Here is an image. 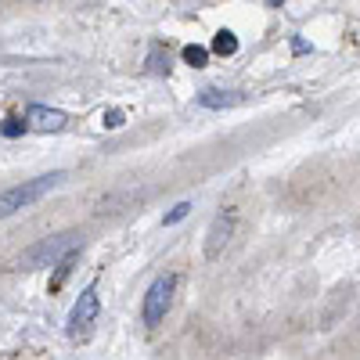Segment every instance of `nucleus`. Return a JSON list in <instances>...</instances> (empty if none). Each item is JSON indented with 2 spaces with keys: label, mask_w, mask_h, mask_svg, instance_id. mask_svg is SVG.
I'll list each match as a JSON object with an SVG mask.
<instances>
[{
  "label": "nucleus",
  "mask_w": 360,
  "mask_h": 360,
  "mask_svg": "<svg viewBox=\"0 0 360 360\" xmlns=\"http://www.w3.org/2000/svg\"><path fill=\"white\" fill-rule=\"evenodd\" d=\"M69 180L65 169H54V173H40L33 180H22V184L0 191V220H8L15 213H25V209H33L37 202H44L51 191H58Z\"/></svg>",
  "instance_id": "nucleus-1"
},
{
  "label": "nucleus",
  "mask_w": 360,
  "mask_h": 360,
  "mask_svg": "<svg viewBox=\"0 0 360 360\" xmlns=\"http://www.w3.org/2000/svg\"><path fill=\"white\" fill-rule=\"evenodd\" d=\"M205 62H209V51H205V47H198V44H188V47H184V65L205 69Z\"/></svg>",
  "instance_id": "nucleus-10"
},
{
  "label": "nucleus",
  "mask_w": 360,
  "mask_h": 360,
  "mask_svg": "<svg viewBox=\"0 0 360 360\" xmlns=\"http://www.w3.org/2000/svg\"><path fill=\"white\" fill-rule=\"evenodd\" d=\"M72 119L62 108H47V105H29L25 108V127L37 130V134H62L69 130Z\"/></svg>",
  "instance_id": "nucleus-6"
},
{
  "label": "nucleus",
  "mask_w": 360,
  "mask_h": 360,
  "mask_svg": "<svg viewBox=\"0 0 360 360\" xmlns=\"http://www.w3.org/2000/svg\"><path fill=\"white\" fill-rule=\"evenodd\" d=\"M148 62H152V72H169V54L162 58V51H159V47L152 51V58H148Z\"/></svg>",
  "instance_id": "nucleus-13"
},
{
  "label": "nucleus",
  "mask_w": 360,
  "mask_h": 360,
  "mask_svg": "<svg viewBox=\"0 0 360 360\" xmlns=\"http://www.w3.org/2000/svg\"><path fill=\"white\" fill-rule=\"evenodd\" d=\"M234 227H238L234 209H224V213L213 217V224H209V231H205V259H220L224 256V249L231 245V238H234Z\"/></svg>",
  "instance_id": "nucleus-5"
},
{
  "label": "nucleus",
  "mask_w": 360,
  "mask_h": 360,
  "mask_svg": "<svg viewBox=\"0 0 360 360\" xmlns=\"http://www.w3.org/2000/svg\"><path fill=\"white\" fill-rule=\"evenodd\" d=\"M238 101H242V94H238V90H224V86H205V90H198V105H202V108H234Z\"/></svg>",
  "instance_id": "nucleus-7"
},
{
  "label": "nucleus",
  "mask_w": 360,
  "mask_h": 360,
  "mask_svg": "<svg viewBox=\"0 0 360 360\" xmlns=\"http://www.w3.org/2000/svg\"><path fill=\"white\" fill-rule=\"evenodd\" d=\"M22 130V123H18V119H4V127H0V134H4V137H15Z\"/></svg>",
  "instance_id": "nucleus-14"
},
{
  "label": "nucleus",
  "mask_w": 360,
  "mask_h": 360,
  "mask_svg": "<svg viewBox=\"0 0 360 360\" xmlns=\"http://www.w3.org/2000/svg\"><path fill=\"white\" fill-rule=\"evenodd\" d=\"M98 314H101L98 288L86 285V288L79 292V299L72 303V314H69V339H76V342L90 339V332H94V324H98Z\"/></svg>",
  "instance_id": "nucleus-4"
},
{
  "label": "nucleus",
  "mask_w": 360,
  "mask_h": 360,
  "mask_svg": "<svg viewBox=\"0 0 360 360\" xmlns=\"http://www.w3.org/2000/svg\"><path fill=\"white\" fill-rule=\"evenodd\" d=\"M191 213V202H176L173 209H169V213L162 217V227H173V224H180V220H184Z\"/></svg>",
  "instance_id": "nucleus-11"
},
{
  "label": "nucleus",
  "mask_w": 360,
  "mask_h": 360,
  "mask_svg": "<svg viewBox=\"0 0 360 360\" xmlns=\"http://www.w3.org/2000/svg\"><path fill=\"white\" fill-rule=\"evenodd\" d=\"M127 123V112L123 108H112V112H105V130H119Z\"/></svg>",
  "instance_id": "nucleus-12"
},
{
  "label": "nucleus",
  "mask_w": 360,
  "mask_h": 360,
  "mask_svg": "<svg viewBox=\"0 0 360 360\" xmlns=\"http://www.w3.org/2000/svg\"><path fill=\"white\" fill-rule=\"evenodd\" d=\"M79 245V234L69 231V234H54V238H40V242L33 249H25L18 266L22 270H37V266H54L62 256H69L72 249Z\"/></svg>",
  "instance_id": "nucleus-3"
},
{
  "label": "nucleus",
  "mask_w": 360,
  "mask_h": 360,
  "mask_svg": "<svg viewBox=\"0 0 360 360\" xmlns=\"http://www.w3.org/2000/svg\"><path fill=\"white\" fill-rule=\"evenodd\" d=\"M209 51L220 54V58H231V54L238 51V37L231 33V29H220V33L213 37V44H209Z\"/></svg>",
  "instance_id": "nucleus-8"
},
{
  "label": "nucleus",
  "mask_w": 360,
  "mask_h": 360,
  "mask_svg": "<svg viewBox=\"0 0 360 360\" xmlns=\"http://www.w3.org/2000/svg\"><path fill=\"white\" fill-rule=\"evenodd\" d=\"M76 256H79V252L72 249L69 256H62V259H58V263H54V266H58V274H54V281H51V288H62V285H65V278L72 274V263H76Z\"/></svg>",
  "instance_id": "nucleus-9"
},
{
  "label": "nucleus",
  "mask_w": 360,
  "mask_h": 360,
  "mask_svg": "<svg viewBox=\"0 0 360 360\" xmlns=\"http://www.w3.org/2000/svg\"><path fill=\"white\" fill-rule=\"evenodd\" d=\"M263 4H266V8H281V4H285V0H263Z\"/></svg>",
  "instance_id": "nucleus-16"
},
{
  "label": "nucleus",
  "mask_w": 360,
  "mask_h": 360,
  "mask_svg": "<svg viewBox=\"0 0 360 360\" xmlns=\"http://www.w3.org/2000/svg\"><path fill=\"white\" fill-rule=\"evenodd\" d=\"M292 51H295V54H307V51H310V44L295 37V40H292Z\"/></svg>",
  "instance_id": "nucleus-15"
},
{
  "label": "nucleus",
  "mask_w": 360,
  "mask_h": 360,
  "mask_svg": "<svg viewBox=\"0 0 360 360\" xmlns=\"http://www.w3.org/2000/svg\"><path fill=\"white\" fill-rule=\"evenodd\" d=\"M176 285H180L176 274H159L152 285H148V292L141 299V321L148 328H159L166 321V314L173 307V295H176Z\"/></svg>",
  "instance_id": "nucleus-2"
}]
</instances>
